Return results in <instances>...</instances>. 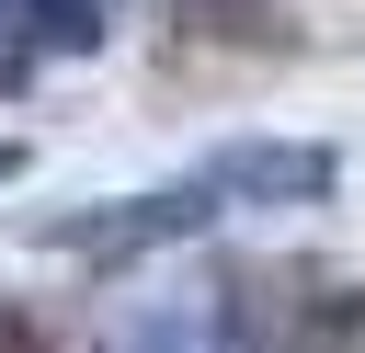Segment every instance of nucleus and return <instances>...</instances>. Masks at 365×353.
Here are the masks:
<instances>
[{"label": "nucleus", "mask_w": 365, "mask_h": 353, "mask_svg": "<svg viewBox=\"0 0 365 353\" xmlns=\"http://www.w3.org/2000/svg\"><path fill=\"white\" fill-rule=\"evenodd\" d=\"M228 205H217V182L205 171H182V182H160V194H103V205H68V216H46L34 239L46 251H68V262H148V251H182V239H205Z\"/></svg>", "instance_id": "obj_1"}, {"label": "nucleus", "mask_w": 365, "mask_h": 353, "mask_svg": "<svg viewBox=\"0 0 365 353\" xmlns=\"http://www.w3.org/2000/svg\"><path fill=\"white\" fill-rule=\"evenodd\" d=\"M194 171L217 182V205H331L342 194V148H319V137H228Z\"/></svg>", "instance_id": "obj_2"}, {"label": "nucleus", "mask_w": 365, "mask_h": 353, "mask_svg": "<svg viewBox=\"0 0 365 353\" xmlns=\"http://www.w3.org/2000/svg\"><path fill=\"white\" fill-rule=\"evenodd\" d=\"M103 353H228V307H217V285L205 296H148V307L114 319Z\"/></svg>", "instance_id": "obj_3"}, {"label": "nucleus", "mask_w": 365, "mask_h": 353, "mask_svg": "<svg viewBox=\"0 0 365 353\" xmlns=\"http://www.w3.org/2000/svg\"><path fill=\"white\" fill-rule=\"evenodd\" d=\"M23 34L46 57H91L103 46V0H23Z\"/></svg>", "instance_id": "obj_4"}, {"label": "nucleus", "mask_w": 365, "mask_h": 353, "mask_svg": "<svg viewBox=\"0 0 365 353\" xmlns=\"http://www.w3.org/2000/svg\"><path fill=\"white\" fill-rule=\"evenodd\" d=\"M0 353H46V342H34V319H23V307H0Z\"/></svg>", "instance_id": "obj_5"}, {"label": "nucleus", "mask_w": 365, "mask_h": 353, "mask_svg": "<svg viewBox=\"0 0 365 353\" xmlns=\"http://www.w3.org/2000/svg\"><path fill=\"white\" fill-rule=\"evenodd\" d=\"M0 46H34V34H23V0H0Z\"/></svg>", "instance_id": "obj_6"}, {"label": "nucleus", "mask_w": 365, "mask_h": 353, "mask_svg": "<svg viewBox=\"0 0 365 353\" xmlns=\"http://www.w3.org/2000/svg\"><path fill=\"white\" fill-rule=\"evenodd\" d=\"M0 182H23V137H0Z\"/></svg>", "instance_id": "obj_7"}]
</instances>
